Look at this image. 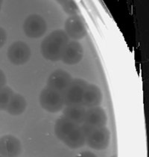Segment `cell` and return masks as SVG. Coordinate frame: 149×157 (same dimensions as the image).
I'll list each match as a JSON object with an SVG mask.
<instances>
[{"label":"cell","mask_w":149,"mask_h":157,"mask_svg":"<svg viewBox=\"0 0 149 157\" xmlns=\"http://www.w3.org/2000/svg\"><path fill=\"white\" fill-rule=\"evenodd\" d=\"M69 42V37L64 30L54 31L42 41L40 46L41 53L47 60L52 61L60 60L64 49Z\"/></svg>","instance_id":"1"},{"label":"cell","mask_w":149,"mask_h":157,"mask_svg":"<svg viewBox=\"0 0 149 157\" xmlns=\"http://www.w3.org/2000/svg\"><path fill=\"white\" fill-rule=\"evenodd\" d=\"M82 127L85 133V143L89 147L96 151H101L109 146L111 132L107 128L89 127L85 124Z\"/></svg>","instance_id":"2"},{"label":"cell","mask_w":149,"mask_h":157,"mask_svg":"<svg viewBox=\"0 0 149 157\" xmlns=\"http://www.w3.org/2000/svg\"><path fill=\"white\" fill-rule=\"evenodd\" d=\"M40 104L42 108L51 113L60 112L64 106L63 94L47 87L40 92Z\"/></svg>","instance_id":"3"},{"label":"cell","mask_w":149,"mask_h":157,"mask_svg":"<svg viewBox=\"0 0 149 157\" xmlns=\"http://www.w3.org/2000/svg\"><path fill=\"white\" fill-rule=\"evenodd\" d=\"M88 83L81 78H74L63 92L64 105H81L84 90Z\"/></svg>","instance_id":"4"},{"label":"cell","mask_w":149,"mask_h":157,"mask_svg":"<svg viewBox=\"0 0 149 157\" xmlns=\"http://www.w3.org/2000/svg\"><path fill=\"white\" fill-rule=\"evenodd\" d=\"M47 25L43 17L31 14L25 19L23 30L27 37L30 38H40L45 34Z\"/></svg>","instance_id":"5"},{"label":"cell","mask_w":149,"mask_h":157,"mask_svg":"<svg viewBox=\"0 0 149 157\" xmlns=\"http://www.w3.org/2000/svg\"><path fill=\"white\" fill-rule=\"evenodd\" d=\"M8 58L15 65H22L27 63L31 58V52L29 47L23 41L13 43L8 49Z\"/></svg>","instance_id":"6"},{"label":"cell","mask_w":149,"mask_h":157,"mask_svg":"<svg viewBox=\"0 0 149 157\" xmlns=\"http://www.w3.org/2000/svg\"><path fill=\"white\" fill-rule=\"evenodd\" d=\"M64 28V32H66L69 38L72 37L74 40L82 39L87 33L84 19L78 14L69 17L66 20Z\"/></svg>","instance_id":"7"},{"label":"cell","mask_w":149,"mask_h":157,"mask_svg":"<svg viewBox=\"0 0 149 157\" xmlns=\"http://www.w3.org/2000/svg\"><path fill=\"white\" fill-rule=\"evenodd\" d=\"M22 151L21 142L12 135L0 137V156L2 157H19Z\"/></svg>","instance_id":"8"},{"label":"cell","mask_w":149,"mask_h":157,"mask_svg":"<svg viewBox=\"0 0 149 157\" xmlns=\"http://www.w3.org/2000/svg\"><path fill=\"white\" fill-rule=\"evenodd\" d=\"M72 81V77L64 70H56L51 73L47 80V87L63 93Z\"/></svg>","instance_id":"9"},{"label":"cell","mask_w":149,"mask_h":157,"mask_svg":"<svg viewBox=\"0 0 149 157\" xmlns=\"http://www.w3.org/2000/svg\"><path fill=\"white\" fill-rule=\"evenodd\" d=\"M84 56V49L79 42L76 40L69 41L64 51L60 60L64 64L73 65L79 63Z\"/></svg>","instance_id":"10"},{"label":"cell","mask_w":149,"mask_h":157,"mask_svg":"<svg viewBox=\"0 0 149 157\" xmlns=\"http://www.w3.org/2000/svg\"><path fill=\"white\" fill-rule=\"evenodd\" d=\"M107 121V117L105 111L101 107L96 106L87 109L84 123L89 127H104Z\"/></svg>","instance_id":"11"},{"label":"cell","mask_w":149,"mask_h":157,"mask_svg":"<svg viewBox=\"0 0 149 157\" xmlns=\"http://www.w3.org/2000/svg\"><path fill=\"white\" fill-rule=\"evenodd\" d=\"M102 99V92L99 87L94 84H88L84 90L81 105L87 108L99 106Z\"/></svg>","instance_id":"12"},{"label":"cell","mask_w":149,"mask_h":157,"mask_svg":"<svg viewBox=\"0 0 149 157\" xmlns=\"http://www.w3.org/2000/svg\"><path fill=\"white\" fill-rule=\"evenodd\" d=\"M63 142L72 149L82 147L85 144V133L82 126L78 124Z\"/></svg>","instance_id":"13"},{"label":"cell","mask_w":149,"mask_h":157,"mask_svg":"<svg viewBox=\"0 0 149 157\" xmlns=\"http://www.w3.org/2000/svg\"><path fill=\"white\" fill-rule=\"evenodd\" d=\"M86 112L87 110L85 107L82 105H67L66 108L64 109L63 115L64 117L68 120L78 124H81L84 123Z\"/></svg>","instance_id":"14"},{"label":"cell","mask_w":149,"mask_h":157,"mask_svg":"<svg viewBox=\"0 0 149 157\" xmlns=\"http://www.w3.org/2000/svg\"><path fill=\"white\" fill-rule=\"evenodd\" d=\"M77 125L78 124L68 120L66 117H60L56 121L55 125L56 136L59 140L64 141Z\"/></svg>","instance_id":"15"},{"label":"cell","mask_w":149,"mask_h":157,"mask_svg":"<svg viewBox=\"0 0 149 157\" xmlns=\"http://www.w3.org/2000/svg\"><path fill=\"white\" fill-rule=\"evenodd\" d=\"M27 102L25 97L20 94H13L9 103L6 108V112L13 116H17L23 114L25 111Z\"/></svg>","instance_id":"16"},{"label":"cell","mask_w":149,"mask_h":157,"mask_svg":"<svg viewBox=\"0 0 149 157\" xmlns=\"http://www.w3.org/2000/svg\"><path fill=\"white\" fill-rule=\"evenodd\" d=\"M14 94L12 88L4 86L0 88V110L5 111L11 97Z\"/></svg>","instance_id":"17"},{"label":"cell","mask_w":149,"mask_h":157,"mask_svg":"<svg viewBox=\"0 0 149 157\" xmlns=\"http://www.w3.org/2000/svg\"><path fill=\"white\" fill-rule=\"evenodd\" d=\"M58 2L61 5L64 11L68 14L71 16L78 14V8L74 1H58Z\"/></svg>","instance_id":"18"},{"label":"cell","mask_w":149,"mask_h":157,"mask_svg":"<svg viewBox=\"0 0 149 157\" xmlns=\"http://www.w3.org/2000/svg\"><path fill=\"white\" fill-rule=\"evenodd\" d=\"M7 41V33L5 30L0 27V48L5 45Z\"/></svg>","instance_id":"19"},{"label":"cell","mask_w":149,"mask_h":157,"mask_svg":"<svg viewBox=\"0 0 149 157\" xmlns=\"http://www.w3.org/2000/svg\"><path fill=\"white\" fill-rule=\"evenodd\" d=\"M7 83V78L4 72L0 69V88L5 86Z\"/></svg>","instance_id":"20"},{"label":"cell","mask_w":149,"mask_h":157,"mask_svg":"<svg viewBox=\"0 0 149 157\" xmlns=\"http://www.w3.org/2000/svg\"><path fill=\"white\" fill-rule=\"evenodd\" d=\"M76 157H97V156L90 151H84L79 153Z\"/></svg>","instance_id":"21"},{"label":"cell","mask_w":149,"mask_h":157,"mask_svg":"<svg viewBox=\"0 0 149 157\" xmlns=\"http://www.w3.org/2000/svg\"><path fill=\"white\" fill-rule=\"evenodd\" d=\"M2 6V1H0V11H1Z\"/></svg>","instance_id":"22"},{"label":"cell","mask_w":149,"mask_h":157,"mask_svg":"<svg viewBox=\"0 0 149 157\" xmlns=\"http://www.w3.org/2000/svg\"><path fill=\"white\" fill-rule=\"evenodd\" d=\"M111 157H117V155H114V156H111Z\"/></svg>","instance_id":"23"},{"label":"cell","mask_w":149,"mask_h":157,"mask_svg":"<svg viewBox=\"0 0 149 157\" xmlns=\"http://www.w3.org/2000/svg\"><path fill=\"white\" fill-rule=\"evenodd\" d=\"M0 157H2V156H0Z\"/></svg>","instance_id":"24"}]
</instances>
